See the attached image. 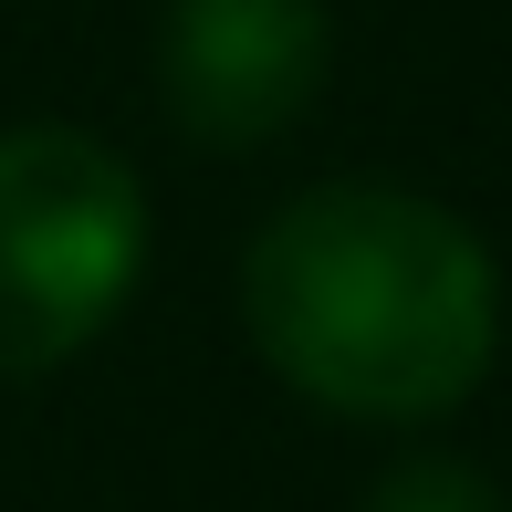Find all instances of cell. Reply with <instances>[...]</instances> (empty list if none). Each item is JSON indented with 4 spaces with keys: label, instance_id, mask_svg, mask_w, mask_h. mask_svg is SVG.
Masks as SVG:
<instances>
[{
    "label": "cell",
    "instance_id": "cell-3",
    "mask_svg": "<svg viewBox=\"0 0 512 512\" xmlns=\"http://www.w3.org/2000/svg\"><path fill=\"white\" fill-rule=\"evenodd\" d=\"M335 63V21L324 0H168L157 21V105L178 136L241 157L304 126Z\"/></svg>",
    "mask_w": 512,
    "mask_h": 512
},
{
    "label": "cell",
    "instance_id": "cell-2",
    "mask_svg": "<svg viewBox=\"0 0 512 512\" xmlns=\"http://www.w3.org/2000/svg\"><path fill=\"white\" fill-rule=\"evenodd\" d=\"M147 272V189L84 126L0 136V387L53 377L126 314Z\"/></svg>",
    "mask_w": 512,
    "mask_h": 512
},
{
    "label": "cell",
    "instance_id": "cell-4",
    "mask_svg": "<svg viewBox=\"0 0 512 512\" xmlns=\"http://www.w3.org/2000/svg\"><path fill=\"white\" fill-rule=\"evenodd\" d=\"M366 512H512L492 481L471 471V460H439V450H418V460H398V471L366 492Z\"/></svg>",
    "mask_w": 512,
    "mask_h": 512
},
{
    "label": "cell",
    "instance_id": "cell-1",
    "mask_svg": "<svg viewBox=\"0 0 512 512\" xmlns=\"http://www.w3.org/2000/svg\"><path fill=\"white\" fill-rule=\"evenodd\" d=\"M241 324L283 387L335 418H439L492 377L502 272L439 199L408 189H304L241 251Z\"/></svg>",
    "mask_w": 512,
    "mask_h": 512
}]
</instances>
